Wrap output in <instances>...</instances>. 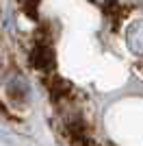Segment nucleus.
Segmentation results:
<instances>
[{"label":"nucleus","mask_w":143,"mask_h":146,"mask_svg":"<svg viewBox=\"0 0 143 146\" xmlns=\"http://www.w3.org/2000/svg\"><path fill=\"white\" fill-rule=\"evenodd\" d=\"M30 66L37 72L43 74H52L54 70V50L46 39H37L33 50H30Z\"/></svg>","instance_id":"1"},{"label":"nucleus","mask_w":143,"mask_h":146,"mask_svg":"<svg viewBox=\"0 0 143 146\" xmlns=\"http://www.w3.org/2000/svg\"><path fill=\"white\" fill-rule=\"evenodd\" d=\"M5 96L13 107H24L28 103V83L22 76H11L5 85Z\"/></svg>","instance_id":"2"},{"label":"nucleus","mask_w":143,"mask_h":146,"mask_svg":"<svg viewBox=\"0 0 143 146\" xmlns=\"http://www.w3.org/2000/svg\"><path fill=\"white\" fill-rule=\"evenodd\" d=\"M126 44L134 55L143 57V22H134L126 31Z\"/></svg>","instance_id":"3"},{"label":"nucleus","mask_w":143,"mask_h":146,"mask_svg":"<svg viewBox=\"0 0 143 146\" xmlns=\"http://www.w3.org/2000/svg\"><path fill=\"white\" fill-rule=\"evenodd\" d=\"M48 90H50V96H52V100H63V98H67L72 94V85L67 83V81L59 79V76H54L50 79V83H48Z\"/></svg>","instance_id":"4"},{"label":"nucleus","mask_w":143,"mask_h":146,"mask_svg":"<svg viewBox=\"0 0 143 146\" xmlns=\"http://www.w3.org/2000/svg\"><path fill=\"white\" fill-rule=\"evenodd\" d=\"M24 11L28 13L30 18L37 15V0H24Z\"/></svg>","instance_id":"5"},{"label":"nucleus","mask_w":143,"mask_h":146,"mask_svg":"<svg viewBox=\"0 0 143 146\" xmlns=\"http://www.w3.org/2000/svg\"><path fill=\"white\" fill-rule=\"evenodd\" d=\"M91 2H93V5H100V7H106V9H108L115 0H91Z\"/></svg>","instance_id":"6"}]
</instances>
